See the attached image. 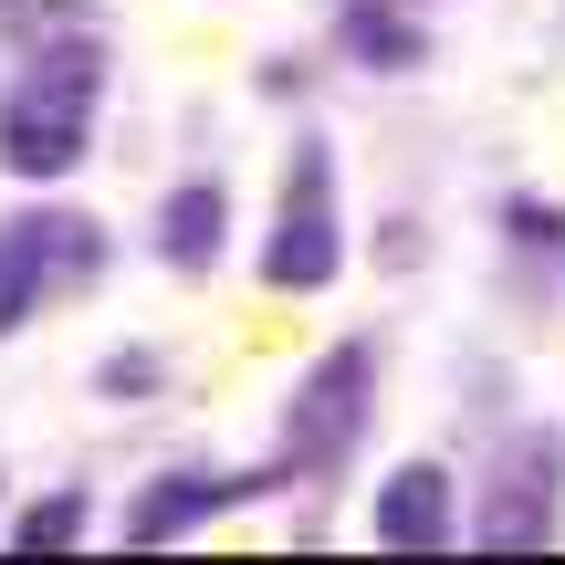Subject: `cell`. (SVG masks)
<instances>
[{
    "label": "cell",
    "mask_w": 565,
    "mask_h": 565,
    "mask_svg": "<svg viewBox=\"0 0 565 565\" xmlns=\"http://www.w3.org/2000/svg\"><path fill=\"white\" fill-rule=\"evenodd\" d=\"M95 95H105V53H95V42H42L32 74L0 95V168H21V179H63V168L84 158Z\"/></svg>",
    "instance_id": "obj_1"
},
{
    "label": "cell",
    "mask_w": 565,
    "mask_h": 565,
    "mask_svg": "<svg viewBox=\"0 0 565 565\" xmlns=\"http://www.w3.org/2000/svg\"><path fill=\"white\" fill-rule=\"evenodd\" d=\"M221 252V200L210 189H179L168 200V263H210Z\"/></svg>",
    "instance_id": "obj_6"
},
{
    "label": "cell",
    "mask_w": 565,
    "mask_h": 565,
    "mask_svg": "<svg viewBox=\"0 0 565 565\" xmlns=\"http://www.w3.org/2000/svg\"><path fill=\"white\" fill-rule=\"evenodd\" d=\"M263 282L273 294H315L335 282V179H324V147L294 158V200H282L273 242H263Z\"/></svg>",
    "instance_id": "obj_2"
},
{
    "label": "cell",
    "mask_w": 565,
    "mask_h": 565,
    "mask_svg": "<svg viewBox=\"0 0 565 565\" xmlns=\"http://www.w3.org/2000/svg\"><path fill=\"white\" fill-rule=\"evenodd\" d=\"M84 263H95V231H84L74 210H21V221L0 231V335H11L53 282H74Z\"/></svg>",
    "instance_id": "obj_3"
},
{
    "label": "cell",
    "mask_w": 565,
    "mask_h": 565,
    "mask_svg": "<svg viewBox=\"0 0 565 565\" xmlns=\"http://www.w3.org/2000/svg\"><path fill=\"white\" fill-rule=\"evenodd\" d=\"M377 545H450V471L419 461L377 492Z\"/></svg>",
    "instance_id": "obj_5"
},
{
    "label": "cell",
    "mask_w": 565,
    "mask_h": 565,
    "mask_svg": "<svg viewBox=\"0 0 565 565\" xmlns=\"http://www.w3.org/2000/svg\"><path fill=\"white\" fill-rule=\"evenodd\" d=\"M221 503H231L221 482H158V492L137 503V545H158L168 524H189V513H221Z\"/></svg>",
    "instance_id": "obj_7"
},
{
    "label": "cell",
    "mask_w": 565,
    "mask_h": 565,
    "mask_svg": "<svg viewBox=\"0 0 565 565\" xmlns=\"http://www.w3.org/2000/svg\"><path fill=\"white\" fill-rule=\"evenodd\" d=\"M74 524H84V503H74V492H53L42 513H21V545H63Z\"/></svg>",
    "instance_id": "obj_8"
},
{
    "label": "cell",
    "mask_w": 565,
    "mask_h": 565,
    "mask_svg": "<svg viewBox=\"0 0 565 565\" xmlns=\"http://www.w3.org/2000/svg\"><path fill=\"white\" fill-rule=\"evenodd\" d=\"M356 419H366V345H335V356L315 366V387L294 398V419H282V461L324 471L345 440H356Z\"/></svg>",
    "instance_id": "obj_4"
}]
</instances>
